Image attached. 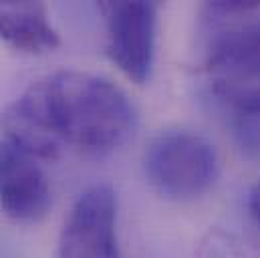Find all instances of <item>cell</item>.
I'll return each instance as SVG.
<instances>
[{
    "label": "cell",
    "instance_id": "obj_6",
    "mask_svg": "<svg viewBox=\"0 0 260 258\" xmlns=\"http://www.w3.org/2000/svg\"><path fill=\"white\" fill-rule=\"evenodd\" d=\"M51 186L37 157L8 139L0 141V208L18 222H37L51 208Z\"/></svg>",
    "mask_w": 260,
    "mask_h": 258
},
{
    "label": "cell",
    "instance_id": "obj_3",
    "mask_svg": "<svg viewBox=\"0 0 260 258\" xmlns=\"http://www.w3.org/2000/svg\"><path fill=\"white\" fill-rule=\"evenodd\" d=\"M204 73L230 115L260 113V24L218 33L206 51Z\"/></svg>",
    "mask_w": 260,
    "mask_h": 258
},
{
    "label": "cell",
    "instance_id": "obj_2",
    "mask_svg": "<svg viewBox=\"0 0 260 258\" xmlns=\"http://www.w3.org/2000/svg\"><path fill=\"white\" fill-rule=\"evenodd\" d=\"M143 168L151 188L176 202L206 194L220 172L216 147L188 129H170L153 137L145 149Z\"/></svg>",
    "mask_w": 260,
    "mask_h": 258
},
{
    "label": "cell",
    "instance_id": "obj_1",
    "mask_svg": "<svg viewBox=\"0 0 260 258\" xmlns=\"http://www.w3.org/2000/svg\"><path fill=\"white\" fill-rule=\"evenodd\" d=\"M135 123L123 89L83 71L35 81L2 115L6 139L41 159H57L67 147L87 157L109 155L133 135Z\"/></svg>",
    "mask_w": 260,
    "mask_h": 258
},
{
    "label": "cell",
    "instance_id": "obj_9",
    "mask_svg": "<svg viewBox=\"0 0 260 258\" xmlns=\"http://www.w3.org/2000/svg\"><path fill=\"white\" fill-rule=\"evenodd\" d=\"M232 129L240 149L260 159V113L254 115H232Z\"/></svg>",
    "mask_w": 260,
    "mask_h": 258
},
{
    "label": "cell",
    "instance_id": "obj_5",
    "mask_svg": "<svg viewBox=\"0 0 260 258\" xmlns=\"http://www.w3.org/2000/svg\"><path fill=\"white\" fill-rule=\"evenodd\" d=\"M57 258H121L111 186H91L77 198L59 236Z\"/></svg>",
    "mask_w": 260,
    "mask_h": 258
},
{
    "label": "cell",
    "instance_id": "obj_4",
    "mask_svg": "<svg viewBox=\"0 0 260 258\" xmlns=\"http://www.w3.org/2000/svg\"><path fill=\"white\" fill-rule=\"evenodd\" d=\"M107 28V55L137 85H143L153 67L157 10L155 2H101Z\"/></svg>",
    "mask_w": 260,
    "mask_h": 258
},
{
    "label": "cell",
    "instance_id": "obj_10",
    "mask_svg": "<svg viewBox=\"0 0 260 258\" xmlns=\"http://www.w3.org/2000/svg\"><path fill=\"white\" fill-rule=\"evenodd\" d=\"M248 210H250L252 218L260 224V182L248 194Z\"/></svg>",
    "mask_w": 260,
    "mask_h": 258
},
{
    "label": "cell",
    "instance_id": "obj_7",
    "mask_svg": "<svg viewBox=\"0 0 260 258\" xmlns=\"http://www.w3.org/2000/svg\"><path fill=\"white\" fill-rule=\"evenodd\" d=\"M0 39L22 53H49L61 45L43 2H0Z\"/></svg>",
    "mask_w": 260,
    "mask_h": 258
},
{
    "label": "cell",
    "instance_id": "obj_8",
    "mask_svg": "<svg viewBox=\"0 0 260 258\" xmlns=\"http://www.w3.org/2000/svg\"><path fill=\"white\" fill-rule=\"evenodd\" d=\"M194 258H244V254L238 240L230 232L222 228H210L202 236Z\"/></svg>",
    "mask_w": 260,
    "mask_h": 258
}]
</instances>
